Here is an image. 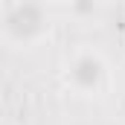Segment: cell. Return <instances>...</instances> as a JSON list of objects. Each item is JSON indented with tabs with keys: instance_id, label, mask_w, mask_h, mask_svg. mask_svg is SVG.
<instances>
[{
	"instance_id": "1",
	"label": "cell",
	"mask_w": 125,
	"mask_h": 125,
	"mask_svg": "<svg viewBox=\"0 0 125 125\" xmlns=\"http://www.w3.org/2000/svg\"><path fill=\"white\" fill-rule=\"evenodd\" d=\"M67 79H70V84L76 87V90H82V93H90L99 87V79H102V58L90 52V50H82L70 67H67Z\"/></svg>"
}]
</instances>
